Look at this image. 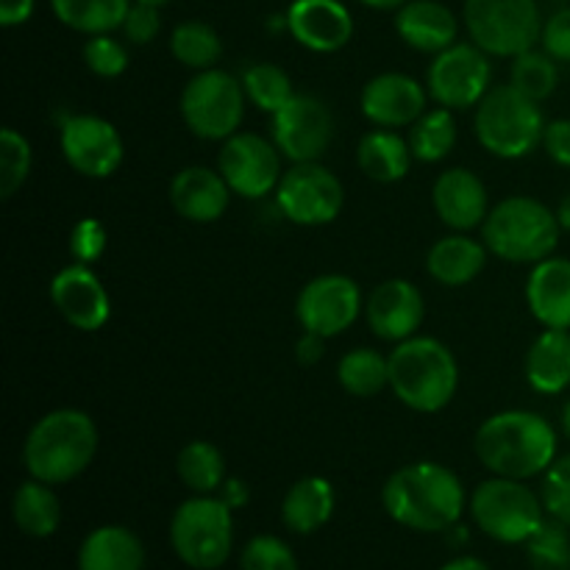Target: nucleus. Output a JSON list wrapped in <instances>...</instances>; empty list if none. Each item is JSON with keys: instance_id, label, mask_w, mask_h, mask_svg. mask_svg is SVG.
<instances>
[{"instance_id": "13", "label": "nucleus", "mask_w": 570, "mask_h": 570, "mask_svg": "<svg viewBox=\"0 0 570 570\" xmlns=\"http://www.w3.org/2000/svg\"><path fill=\"white\" fill-rule=\"evenodd\" d=\"M217 170L223 173L234 195L259 200L271 195L282 181V150L273 139L250 131H237L223 142L217 156Z\"/></svg>"}, {"instance_id": "38", "label": "nucleus", "mask_w": 570, "mask_h": 570, "mask_svg": "<svg viewBox=\"0 0 570 570\" xmlns=\"http://www.w3.org/2000/svg\"><path fill=\"white\" fill-rule=\"evenodd\" d=\"M529 562L534 570H570V534L557 518H546L543 527L527 543Z\"/></svg>"}, {"instance_id": "1", "label": "nucleus", "mask_w": 570, "mask_h": 570, "mask_svg": "<svg viewBox=\"0 0 570 570\" xmlns=\"http://www.w3.org/2000/svg\"><path fill=\"white\" fill-rule=\"evenodd\" d=\"M387 515L412 532H451L465 515L468 495L460 476L438 462L399 468L382 488Z\"/></svg>"}, {"instance_id": "28", "label": "nucleus", "mask_w": 570, "mask_h": 570, "mask_svg": "<svg viewBox=\"0 0 570 570\" xmlns=\"http://www.w3.org/2000/svg\"><path fill=\"white\" fill-rule=\"evenodd\" d=\"M78 570H145V546L131 529L100 527L83 538Z\"/></svg>"}, {"instance_id": "10", "label": "nucleus", "mask_w": 570, "mask_h": 570, "mask_svg": "<svg viewBox=\"0 0 570 570\" xmlns=\"http://www.w3.org/2000/svg\"><path fill=\"white\" fill-rule=\"evenodd\" d=\"M465 28L488 56L515 59L534 48L543 20L534 0H465Z\"/></svg>"}, {"instance_id": "27", "label": "nucleus", "mask_w": 570, "mask_h": 570, "mask_svg": "<svg viewBox=\"0 0 570 570\" xmlns=\"http://www.w3.org/2000/svg\"><path fill=\"white\" fill-rule=\"evenodd\" d=\"M527 382L540 395H560L570 387V332L546 328L527 354Z\"/></svg>"}, {"instance_id": "26", "label": "nucleus", "mask_w": 570, "mask_h": 570, "mask_svg": "<svg viewBox=\"0 0 570 570\" xmlns=\"http://www.w3.org/2000/svg\"><path fill=\"white\" fill-rule=\"evenodd\" d=\"M337 507L334 484L323 476H304L282 501V523L295 534H312L326 527Z\"/></svg>"}, {"instance_id": "8", "label": "nucleus", "mask_w": 570, "mask_h": 570, "mask_svg": "<svg viewBox=\"0 0 570 570\" xmlns=\"http://www.w3.org/2000/svg\"><path fill=\"white\" fill-rule=\"evenodd\" d=\"M471 518L488 538L527 546L546 521L543 499L521 479L493 476L471 495Z\"/></svg>"}, {"instance_id": "5", "label": "nucleus", "mask_w": 570, "mask_h": 570, "mask_svg": "<svg viewBox=\"0 0 570 570\" xmlns=\"http://www.w3.org/2000/svg\"><path fill=\"white\" fill-rule=\"evenodd\" d=\"M557 212L529 195H512L490 209L482 223V243L493 256L515 265H538L560 245Z\"/></svg>"}, {"instance_id": "45", "label": "nucleus", "mask_w": 570, "mask_h": 570, "mask_svg": "<svg viewBox=\"0 0 570 570\" xmlns=\"http://www.w3.org/2000/svg\"><path fill=\"white\" fill-rule=\"evenodd\" d=\"M540 42L549 56H554L557 61H566L570 65V6L568 9L554 11V14L546 20L543 33H540Z\"/></svg>"}, {"instance_id": "50", "label": "nucleus", "mask_w": 570, "mask_h": 570, "mask_svg": "<svg viewBox=\"0 0 570 570\" xmlns=\"http://www.w3.org/2000/svg\"><path fill=\"white\" fill-rule=\"evenodd\" d=\"M440 570H490V566L479 560V557H456V560L445 562Z\"/></svg>"}, {"instance_id": "46", "label": "nucleus", "mask_w": 570, "mask_h": 570, "mask_svg": "<svg viewBox=\"0 0 570 570\" xmlns=\"http://www.w3.org/2000/svg\"><path fill=\"white\" fill-rule=\"evenodd\" d=\"M543 148L557 165L570 167V117H562V120L546 122L543 134Z\"/></svg>"}, {"instance_id": "32", "label": "nucleus", "mask_w": 570, "mask_h": 570, "mask_svg": "<svg viewBox=\"0 0 570 570\" xmlns=\"http://www.w3.org/2000/svg\"><path fill=\"white\" fill-rule=\"evenodd\" d=\"M178 479L184 488L193 490L195 495H212L226 482V456L209 440H193L178 451L176 460Z\"/></svg>"}, {"instance_id": "29", "label": "nucleus", "mask_w": 570, "mask_h": 570, "mask_svg": "<svg viewBox=\"0 0 570 570\" xmlns=\"http://www.w3.org/2000/svg\"><path fill=\"white\" fill-rule=\"evenodd\" d=\"M412 148L401 134H395L393 128H376V131H367L360 139V148H356V165L365 173L371 181L379 184H395L410 173L412 165Z\"/></svg>"}, {"instance_id": "9", "label": "nucleus", "mask_w": 570, "mask_h": 570, "mask_svg": "<svg viewBox=\"0 0 570 570\" xmlns=\"http://www.w3.org/2000/svg\"><path fill=\"white\" fill-rule=\"evenodd\" d=\"M243 78L226 70H200L181 92V117L189 131L209 142H226L239 131L245 117Z\"/></svg>"}, {"instance_id": "39", "label": "nucleus", "mask_w": 570, "mask_h": 570, "mask_svg": "<svg viewBox=\"0 0 570 570\" xmlns=\"http://www.w3.org/2000/svg\"><path fill=\"white\" fill-rule=\"evenodd\" d=\"M31 145L14 128H3L0 131V198L9 200L17 195V189L28 181L31 173Z\"/></svg>"}, {"instance_id": "4", "label": "nucleus", "mask_w": 570, "mask_h": 570, "mask_svg": "<svg viewBox=\"0 0 570 570\" xmlns=\"http://www.w3.org/2000/svg\"><path fill=\"white\" fill-rule=\"evenodd\" d=\"M390 360V390L410 410L434 415L454 401L460 365L438 337H410L395 343Z\"/></svg>"}, {"instance_id": "20", "label": "nucleus", "mask_w": 570, "mask_h": 570, "mask_svg": "<svg viewBox=\"0 0 570 570\" xmlns=\"http://www.w3.org/2000/svg\"><path fill=\"white\" fill-rule=\"evenodd\" d=\"M284 17L295 42L312 53L343 50L354 37V17L340 0H293Z\"/></svg>"}, {"instance_id": "37", "label": "nucleus", "mask_w": 570, "mask_h": 570, "mask_svg": "<svg viewBox=\"0 0 570 570\" xmlns=\"http://www.w3.org/2000/svg\"><path fill=\"white\" fill-rule=\"evenodd\" d=\"M510 83L515 89H521L527 98L532 100H546L554 95L557 83H560V70H557V59L549 56L546 50H527V53L515 56L512 59L510 70Z\"/></svg>"}, {"instance_id": "47", "label": "nucleus", "mask_w": 570, "mask_h": 570, "mask_svg": "<svg viewBox=\"0 0 570 570\" xmlns=\"http://www.w3.org/2000/svg\"><path fill=\"white\" fill-rule=\"evenodd\" d=\"M37 0H0V26L14 28L31 20Z\"/></svg>"}, {"instance_id": "15", "label": "nucleus", "mask_w": 570, "mask_h": 570, "mask_svg": "<svg viewBox=\"0 0 570 570\" xmlns=\"http://www.w3.org/2000/svg\"><path fill=\"white\" fill-rule=\"evenodd\" d=\"M362 293L354 278L326 273L306 284L295 301V317L301 328L321 337H337L348 332L362 312Z\"/></svg>"}, {"instance_id": "2", "label": "nucleus", "mask_w": 570, "mask_h": 570, "mask_svg": "<svg viewBox=\"0 0 570 570\" xmlns=\"http://www.w3.org/2000/svg\"><path fill=\"white\" fill-rule=\"evenodd\" d=\"M473 451L493 476L527 482L557 462V429L538 412L507 410L479 426Z\"/></svg>"}, {"instance_id": "36", "label": "nucleus", "mask_w": 570, "mask_h": 570, "mask_svg": "<svg viewBox=\"0 0 570 570\" xmlns=\"http://www.w3.org/2000/svg\"><path fill=\"white\" fill-rule=\"evenodd\" d=\"M243 87L250 104L267 115H276L282 106H287L295 98L289 72L278 65H267V61H256L243 72Z\"/></svg>"}, {"instance_id": "12", "label": "nucleus", "mask_w": 570, "mask_h": 570, "mask_svg": "<svg viewBox=\"0 0 570 570\" xmlns=\"http://www.w3.org/2000/svg\"><path fill=\"white\" fill-rule=\"evenodd\" d=\"M493 81V65L490 56L479 45L454 42L443 53L434 56L426 72V89L434 104L451 111L471 109L482 104Z\"/></svg>"}, {"instance_id": "16", "label": "nucleus", "mask_w": 570, "mask_h": 570, "mask_svg": "<svg viewBox=\"0 0 570 570\" xmlns=\"http://www.w3.org/2000/svg\"><path fill=\"white\" fill-rule=\"evenodd\" d=\"M334 139V117L315 95H295L273 115V142L284 159L321 161Z\"/></svg>"}, {"instance_id": "14", "label": "nucleus", "mask_w": 570, "mask_h": 570, "mask_svg": "<svg viewBox=\"0 0 570 570\" xmlns=\"http://www.w3.org/2000/svg\"><path fill=\"white\" fill-rule=\"evenodd\" d=\"M59 148L67 165L87 178H109L122 165V137L115 122L98 115H70L59 126Z\"/></svg>"}, {"instance_id": "42", "label": "nucleus", "mask_w": 570, "mask_h": 570, "mask_svg": "<svg viewBox=\"0 0 570 570\" xmlns=\"http://www.w3.org/2000/svg\"><path fill=\"white\" fill-rule=\"evenodd\" d=\"M546 512L570 529V454L557 456L554 465L543 473V488H540Z\"/></svg>"}, {"instance_id": "17", "label": "nucleus", "mask_w": 570, "mask_h": 570, "mask_svg": "<svg viewBox=\"0 0 570 570\" xmlns=\"http://www.w3.org/2000/svg\"><path fill=\"white\" fill-rule=\"evenodd\" d=\"M50 301L78 332H100L111 317V301L89 265H67L50 282Z\"/></svg>"}, {"instance_id": "6", "label": "nucleus", "mask_w": 570, "mask_h": 570, "mask_svg": "<svg viewBox=\"0 0 570 570\" xmlns=\"http://www.w3.org/2000/svg\"><path fill=\"white\" fill-rule=\"evenodd\" d=\"M473 128L488 154L499 159H523L543 142L546 120L538 100L527 98L512 83H499L476 106Z\"/></svg>"}, {"instance_id": "3", "label": "nucleus", "mask_w": 570, "mask_h": 570, "mask_svg": "<svg viewBox=\"0 0 570 570\" xmlns=\"http://www.w3.org/2000/svg\"><path fill=\"white\" fill-rule=\"evenodd\" d=\"M98 451V426L83 410H53L39 417L22 445V462L31 479L67 484L81 476Z\"/></svg>"}, {"instance_id": "7", "label": "nucleus", "mask_w": 570, "mask_h": 570, "mask_svg": "<svg viewBox=\"0 0 570 570\" xmlns=\"http://www.w3.org/2000/svg\"><path fill=\"white\" fill-rule=\"evenodd\" d=\"M220 495H193L170 521V546L193 570H217L234 551V515Z\"/></svg>"}, {"instance_id": "30", "label": "nucleus", "mask_w": 570, "mask_h": 570, "mask_svg": "<svg viewBox=\"0 0 570 570\" xmlns=\"http://www.w3.org/2000/svg\"><path fill=\"white\" fill-rule=\"evenodd\" d=\"M11 518L28 538L45 540L56 534V529L61 527V501L53 493V484H45L39 479L22 482L11 499Z\"/></svg>"}, {"instance_id": "41", "label": "nucleus", "mask_w": 570, "mask_h": 570, "mask_svg": "<svg viewBox=\"0 0 570 570\" xmlns=\"http://www.w3.org/2000/svg\"><path fill=\"white\" fill-rule=\"evenodd\" d=\"M83 61L100 78H117L128 67V50L111 33H95L83 45Z\"/></svg>"}, {"instance_id": "21", "label": "nucleus", "mask_w": 570, "mask_h": 570, "mask_svg": "<svg viewBox=\"0 0 570 570\" xmlns=\"http://www.w3.org/2000/svg\"><path fill=\"white\" fill-rule=\"evenodd\" d=\"M432 204L440 220L454 232L479 228L490 215V195L482 178L465 167L440 173L432 189Z\"/></svg>"}, {"instance_id": "19", "label": "nucleus", "mask_w": 570, "mask_h": 570, "mask_svg": "<svg viewBox=\"0 0 570 570\" xmlns=\"http://www.w3.org/2000/svg\"><path fill=\"white\" fill-rule=\"evenodd\" d=\"M429 104V89L406 72H382L373 76L362 89V115L379 128H404L423 117Z\"/></svg>"}, {"instance_id": "40", "label": "nucleus", "mask_w": 570, "mask_h": 570, "mask_svg": "<svg viewBox=\"0 0 570 570\" xmlns=\"http://www.w3.org/2000/svg\"><path fill=\"white\" fill-rule=\"evenodd\" d=\"M243 570H298L295 551L276 534H256L239 554Z\"/></svg>"}, {"instance_id": "24", "label": "nucleus", "mask_w": 570, "mask_h": 570, "mask_svg": "<svg viewBox=\"0 0 570 570\" xmlns=\"http://www.w3.org/2000/svg\"><path fill=\"white\" fill-rule=\"evenodd\" d=\"M395 31L410 48L438 56L456 42L460 26L449 6L438 0H410L395 14Z\"/></svg>"}, {"instance_id": "18", "label": "nucleus", "mask_w": 570, "mask_h": 570, "mask_svg": "<svg viewBox=\"0 0 570 570\" xmlns=\"http://www.w3.org/2000/svg\"><path fill=\"white\" fill-rule=\"evenodd\" d=\"M365 317L371 332L384 343H404L415 337L426 317L423 293L406 278H390L379 284L365 304Z\"/></svg>"}, {"instance_id": "43", "label": "nucleus", "mask_w": 570, "mask_h": 570, "mask_svg": "<svg viewBox=\"0 0 570 570\" xmlns=\"http://www.w3.org/2000/svg\"><path fill=\"white\" fill-rule=\"evenodd\" d=\"M106 245H109V237H106L104 223L95 220V217H83V220H78L72 226L70 256L78 265H92V262H98L106 254Z\"/></svg>"}, {"instance_id": "23", "label": "nucleus", "mask_w": 570, "mask_h": 570, "mask_svg": "<svg viewBox=\"0 0 570 570\" xmlns=\"http://www.w3.org/2000/svg\"><path fill=\"white\" fill-rule=\"evenodd\" d=\"M527 304L540 326L570 332V259L549 256L532 267Z\"/></svg>"}, {"instance_id": "52", "label": "nucleus", "mask_w": 570, "mask_h": 570, "mask_svg": "<svg viewBox=\"0 0 570 570\" xmlns=\"http://www.w3.org/2000/svg\"><path fill=\"white\" fill-rule=\"evenodd\" d=\"M557 220H560L562 232H570V193L557 206Z\"/></svg>"}, {"instance_id": "44", "label": "nucleus", "mask_w": 570, "mask_h": 570, "mask_svg": "<svg viewBox=\"0 0 570 570\" xmlns=\"http://www.w3.org/2000/svg\"><path fill=\"white\" fill-rule=\"evenodd\" d=\"M159 28H161L159 9H156V6L137 3V0H134L131 9H128V14H126V20H122L120 31L131 45H148V42H154L156 33H159Z\"/></svg>"}, {"instance_id": "11", "label": "nucleus", "mask_w": 570, "mask_h": 570, "mask_svg": "<svg viewBox=\"0 0 570 570\" xmlns=\"http://www.w3.org/2000/svg\"><path fill=\"white\" fill-rule=\"evenodd\" d=\"M345 204L343 181L321 161H298L276 187V206L295 226H328Z\"/></svg>"}, {"instance_id": "49", "label": "nucleus", "mask_w": 570, "mask_h": 570, "mask_svg": "<svg viewBox=\"0 0 570 570\" xmlns=\"http://www.w3.org/2000/svg\"><path fill=\"white\" fill-rule=\"evenodd\" d=\"M217 493H220V499L226 501L232 510H243V507L248 504V499H250L248 484L239 482V479H226V482H223V488L217 490Z\"/></svg>"}, {"instance_id": "54", "label": "nucleus", "mask_w": 570, "mask_h": 570, "mask_svg": "<svg viewBox=\"0 0 570 570\" xmlns=\"http://www.w3.org/2000/svg\"><path fill=\"white\" fill-rule=\"evenodd\" d=\"M137 3H148V6H156V9H159V6L170 3V0H137Z\"/></svg>"}, {"instance_id": "34", "label": "nucleus", "mask_w": 570, "mask_h": 570, "mask_svg": "<svg viewBox=\"0 0 570 570\" xmlns=\"http://www.w3.org/2000/svg\"><path fill=\"white\" fill-rule=\"evenodd\" d=\"M337 379L345 393L356 399H373L390 387V360L376 348H354L340 360Z\"/></svg>"}, {"instance_id": "22", "label": "nucleus", "mask_w": 570, "mask_h": 570, "mask_svg": "<svg viewBox=\"0 0 570 570\" xmlns=\"http://www.w3.org/2000/svg\"><path fill=\"white\" fill-rule=\"evenodd\" d=\"M232 187L220 170L209 167H184L170 181V204L184 220L215 223L226 215Z\"/></svg>"}, {"instance_id": "25", "label": "nucleus", "mask_w": 570, "mask_h": 570, "mask_svg": "<svg viewBox=\"0 0 570 570\" xmlns=\"http://www.w3.org/2000/svg\"><path fill=\"white\" fill-rule=\"evenodd\" d=\"M488 265V245L465 232L438 239L426 256V271L443 287H465Z\"/></svg>"}, {"instance_id": "33", "label": "nucleus", "mask_w": 570, "mask_h": 570, "mask_svg": "<svg viewBox=\"0 0 570 570\" xmlns=\"http://www.w3.org/2000/svg\"><path fill=\"white\" fill-rule=\"evenodd\" d=\"M410 142L412 156L423 165H438L445 156L454 150L456 145V120L454 111L438 106V109H426L423 117H417L410 126Z\"/></svg>"}, {"instance_id": "53", "label": "nucleus", "mask_w": 570, "mask_h": 570, "mask_svg": "<svg viewBox=\"0 0 570 570\" xmlns=\"http://www.w3.org/2000/svg\"><path fill=\"white\" fill-rule=\"evenodd\" d=\"M562 434L570 440V399H568V404L562 406Z\"/></svg>"}, {"instance_id": "51", "label": "nucleus", "mask_w": 570, "mask_h": 570, "mask_svg": "<svg viewBox=\"0 0 570 570\" xmlns=\"http://www.w3.org/2000/svg\"><path fill=\"white\" fill-rule=\"evenodd\" d=\"M362 6H367V9H379V11H399L401 6L410 3V0H360Z\"/></svg>"}, {"instance_id": "35", "label": "nucleus", "mask_w": 570, "mask_h": 570, "mask_svg": "<svg viewBox=\"0 0 570 570\" xmlns=\"http://www.w3.org/2000/svg\"><path fill=\"white\" fill-rule=\"evenodd\" d=\"M170 53L193 70H212L223 56V39L209 22L189 20L173 28Z\"/></svg>"}, {"instance_id": "48", "label": "nucleus", "mask_w": 570, "mask_h": 570, "mask_svg": "<svg viewBox=\"0 0 570 570\" xmlns=\"http://www.w3.org/2000/svg\"><path fill=\"white\" fill-rule=\"evenodd\" d=\"M323 354H326V337H321V334H312V332L301 334L298 345H295V356H298L301 365H306V367L317 365V362L323 360Z\"/></svg>"}, {"instance_id": "31", "label": "nucleus", "mask_w": 570, "mask_h": 570, "mask_svg": "<svg viewBox=\"0 0 570 570\" xmlns=\"http://www.w3.org/2000/svg\"><path fill=\"white\" fill-rule=\"evenodd\" d=\"M56 20L78 33H111L122 28L131 0H50Z\"/></svg>"}]
</instances>
